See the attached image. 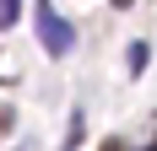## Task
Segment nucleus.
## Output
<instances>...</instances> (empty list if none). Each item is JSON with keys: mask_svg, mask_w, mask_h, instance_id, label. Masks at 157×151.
I'll use <instances>...</instances> for the list:
<instances>
[{"mask_svg": "<svg viewBox=\"0 0 157 151\" xmlns=\"http://www.w3.org/2000/svg\"><path fill=\"white\" fill-rule=\"evenodd\" d=\"M33 27H38V38H44V49L54 54V60L76 49V27L54 11V0H38V6H33Z\"/></svg>", "mask_w": 157, "mask_h": 151, "instance_id": "nucleus-1", "label": "nucleus"}, {"mask_svg": "<svg viewBox=\"0 0 157 151\" xmlns=\"http://www.w3.org/2000/svg\"><path fill=\"white\" fill-rule=\"evenodd\" d=\"M125 65H130V76H141V70H146V43H130Z\"/></svg>", "mask_w": 157, "mask_h": 151, "instance_id": "nucleus-2", "label": "nucleus"}, {"mask_svg": "<svg viewBox=\"0 0 157 151\" xmlns=\"http://www.w3.org/2000/svg\"><path fill=\"white\" fill-rule=\"evenodd\" d=\"M16 16H22V0H0V27H16Z\"/></svg>", "mask_w": 157, "mask_h": 151, "instance_id": "nucleus-3", "label": "nucleus"}, {"mask_svg": "<svg viewBox=\"0 0 157 151\" xmlns=\"http://www.w3.org/2000/svg\"><path fill=\"white\" fill-rule=\"evenodd\" d=\"M114 6H119V11H125V6H136V0H114Z\"/></svg>", "mask_w": 157, "mask_h": 151, "instance_id": "nucleus-4", "label": "nucleus"}, {"mask_svg": "<svg viewBox=\"0 0 157 151\" xmlns=\"http://www.w3.org/2000/svg\"><path fill=\"white\" fill-rule=\"evenodd\" d=\"M103 151H125V146H119V140H114V146H103Z\"/></svg>", "mask_w": 157, "mask_h": 151, "instance_id": "nucleus-5", "label": "nucleus"}]
</instances>
